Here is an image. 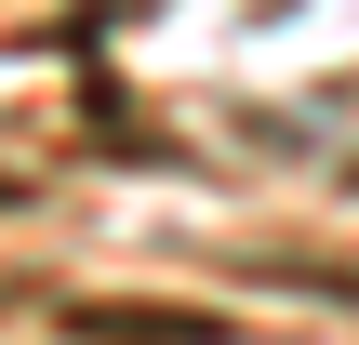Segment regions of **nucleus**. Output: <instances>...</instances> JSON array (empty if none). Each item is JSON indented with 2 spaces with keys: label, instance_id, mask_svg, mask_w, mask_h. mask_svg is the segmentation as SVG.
Here are the masks:
<instances>
[{
  "label": "nucleus",
  "instance_id": "obj_1",
  "mask_svg": "<svg viewBox=\"0 0 359 345\" xmlns=\"http://www.w3.org/2000/svg\"><path fill=\"white\" fill-rule=\"evenodd\" d=\"M80 345H226L213 306H67Z\"/></svg>",
  "mask_w": 359,
  "mask_h": 345
}]
</instances>
